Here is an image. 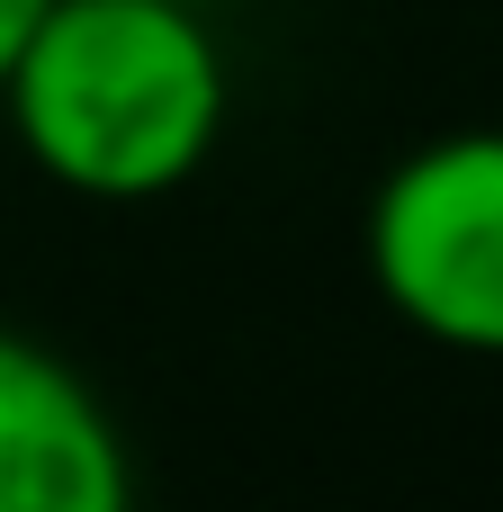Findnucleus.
Instances as JSON below:
<instances>
[{"mask_svg":"<svg viewBox=\"0 0 503 512\" xmlns=\"http://www.w3.org/2000/svg\"><path fill=\"white\" fill-rule=\"evenodd\" d=\"M0 99L45 180L81 198H162L216 153L225 54L198 0H45Z\"/></svg>","mask_w":503,"mask_h":512,"instance_id":"1","label":"nucleus"},{"mask_svg":"<svg viewBox=\"0 0 503 512\" xmlns=\"http://www.w3.org/2000/svg\"><path fill=\"white\" fill-rule=\"evenodd\" d=\"M369 279L414 333L503 351V126L432 135L378 180Z\"/></svg>","mask_w":503,"mask_h":512,"instance_id":"2","label":"nucleus"},{"mask_svg":"<svg viewBox=\"0 0 503 512\" xmlns=\"http://www.w3.org/2000/svg\"><path fill=\"white\" fill-rule=\"evenodd\" d=\"M135 495L99 396L36 342L0 333V512H117Z\"/></svg>","mask_w":503,"mask_h":512,"instance_id":"3","label":"nucleus"},{"mask_svg":"<svg viewBox=\"0 0 503 512\" xmlns=\"http://www.w3.org/2000/svg\"><path fill=\"white\" fill-rule=\"evenodd\" d=\"M36 18H45V0H0V81H9V63H18V45L36 36Z\"/></svg>","mask_w":503,"mask_h":512,"instance_id":"4","label":"nucleus"}]
</instances>
